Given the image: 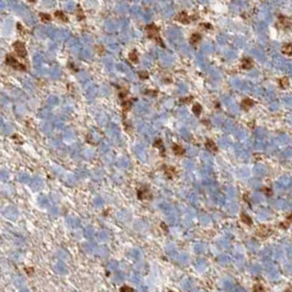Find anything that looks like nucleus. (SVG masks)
Returning <instances> with one entry per match:
<instances>
[{
	"label": "nucleus",
	"mask_w": 292,
	"mask_h": 292,
	"mask_svg": "<svg viewBox=\"0 0 292 292\" xmlns=\"http://www.w3.org/2000/svg\"><path fill=\"white\" fill-rule=\"evenodd\" d=\"M145 30H146V33H147V36H148V38L154 40V41L156 42L158 45H160L162 47H165V44H164L163 40H162V38H160L159 27H157L156 24L150 23V24H148V25H146Z\"/></svg>",
	"instance_id": "obj_1"
},
{
	"label": "nucleus",
	"mask_w": 292,
	"mask_h": 292,
	"mask_svg": "<svg viewBox=\"0 0 292 292\" xmlns=\"http://www.w3.org/2000/svg\"><path fill=\"white\" fill-rule=\"evenodd\" d=\"M6 64L9 65L10 67L14 68V69H17V70H25L27 69V67L23 64H21L20 62H18L17 58L12 56L11 54L6 56Z\"/></svg>",
	"instance_id": "obj_2"
},
{
	"label": "nucleus",
	"mask_w": 292,
	"mask_h": 292,
	"mask_svg": "<svg viewBox=\"0 0 292 292\" xmlns=\"http://www.w3.org/2000/svg\"><path fill=\"white\" fill-rule=\"evenodd\" d=\"M13 50H14V52H16V54H17L20 58L27 57V48H25V45H24L23 42H20V41L14 42Z\"/></svg>",
	"instance_id": "obj_3"
},
{
	"label": "nucleus",
	"mask_w": 292,
	"mask_h": 292,
	"mask_svg": "<svg viewBox=\"0 0 292 292\" xmlns=\"http://www.w3.org/2000/svg\"><path fill=\"white\" fill-rule=\"evenodd\" d=\"M278 24L283 29V30H288V29H290V27L292 25V21H291V19H290L289 17H287V16L279 14Z\"/></svg>",
	"instance_id": "obj_4"
},
{
	"label": "nucleus",
	"mask_w": 292,
	"mask_h": 292,
	"mask_svg": "<svg viewBox=\"0 0 292 292\" xmlns=\"http://www.w3.org/2000/svg\"><path fill=\"white\" fill-rule=\"evenodd\" d=\"M272 233V230L269 226H266V225H260L258 228H257V231H256V235L259 236V237H268L270 236Z\"/></svg>",
	"instance_id": "obj_5"
},
{
	"label": "nucleus",
	"mask_w": 292,
	"mask_h": 292,
	"mask_svg": "<svg viewBox=\"0 0 292 292\" xmlns=\"http://www.w3.org/2000/svg\"><path fill=\"white\" fill-rule=\"evenodd\" d=\"M176 20L178 21V22H180V23H182V24H189L191 22V20H194V18H190L187 12L181 11V12H179V13L177 14Z\"/></svg>",
	"instance_id": "obj_6"
},
{
	"label": "nucleus",
	"mask_w": 292,
	"mask_h": 292,
	"mask_svg": "<svg viewBox=\"0 0 292 292\" xmlns=\"http://www.w3.org/2000/svg\"><path fill=\"white\" fill-rule=\"evenodd\" d=\"M137 196L141 200H145V199H150L152 197V194H150V190L147 189V188H141L137 192Z\"/></svg>",
	"instance_id": "obj_7"
},
{
	"label": "nucleus",
	"mask_w": 292,
	"mask_h": 292,
	"mask_svg": "<svg viewBox=\"0 0 292 292\" xmlns=\"http://www.w3.org/2000/svg\"><path fill=\"white\" fill-rule=\"evenodd\" d=\"M253 67H254V62H253L251 58L244 57L243 59H242V68H243V69L248 70V69H251Z\"/></svg>",
	"instance_id": "obj_8"
},
{
	"label": "nucleus",
	"mask_w": 292,
	"mask_h": 292,
	"mask_svg": "<svg viewBox=\"0 0 292 292\" xmlns=\"http://www.w3.org/2000/svg\"><path fill=\"white\" fill-rule=\"evenodd\" d=\"M205 147H207V150H210L211 153H217V150H219V148H217V146H216V144L212 141V139H207L205 141Z\"/></svg>",
	"instance_id": "obj_9"
},
{
	"label": "nucleus",
	"mask_w": 292,
	"mask_h": 292,
	"mask_svg": "<svg viewBox=\"0 0 292 292\" xmlns=\"http://www.w3.org/2000/svg\"><path fill=\"white\" fill-rule=\"evenodd\" d=\"M201 40H202V35H201L200 33H192L191 34V36H190V40H189V42H190V44L191 45H198L199 43L201 42Z\"/></svg>",
	"instance_id": "obj_10"
},
{
	"label": "nucleus",
	"mask_w": 292,
	"mask_h": 292,
	"mask_svg": "<svg viewBox=\"0 0 292 292\" xmlns=\"http://www.w3.org/2000/svg\"><path fill=\"white\" fill-rule=\"evenodd\" d=\"M254 104H255L254 100H251V99H249V98H245L242 100L241 107H242V109H244V110H248V109H250Z\"/></svg>",
	"instance_id": "obj_11"
},
{
	"label": "nucleus",
	"mask_w": 292,
	"mask_h": 292,
	"mask_svg": "<svg viewBox=\"0 0 292 292\" xmlns=\"http://www.w3.org/2000/svg\"><path fill=\"white\" fill-rule=\"evenodd\" d=\"M291 223H292V213H289L288 215H287V219H285V222H281L280 223V228H288L290 225H291Z\"/></svg>",
	"instance_id": "obj_12"
},
{
	"label": "nucleus",
	"mask_w": 292,
	"mask_h": 292,
	"mask_svg": "<svg viewBox=\"0 0 292 292\" xmlns=\"http://www.w3.org/2000/svg\"><path fill=\"white\" fill-rule=\"evenodd\" d=\"M173 153L176 154V155H178V156H182V155L186 153V150H185L184 147H181V146L178 145V144H173Z\"/></svg>",
	"instance_id": "obj_13"
},
{
	"label": "nucleus",
	"mask_w": 292,
	"mask_h": 292,
	"mask_svg": "<svg viewBox=\"0 0 292 292\" xmlns=\"http://www.w3.org/2000/svg\"><path fill=\"white\" fill-rule=\"evenodd\" d=\"M282 53L287 56H292V43H285L282 46Z\"/></svg>",
	"instance_id": "obj_14"
},
{
	"label": "nucleus",
	"mask_w": 292,
	"mask_h": 292,
	"mask_svg": "<svg viewBox=\"0 0 292 292\" xmlns=\"http://www.w3.org/2000/svg\"><path fill=\"white\" fill-rule=\"evenodd\" d=\"M241 220H242V222H243L244 224L248 225V226H251V225H253V220H251L250 217L248 216L246 213H242L241 214Z\"/></svg>",
	"instance_id": "obj_15"
},
{
	"label": "nucleus",
	"mask_w": 292,
	"mask_h": 292,
	"mask_svg": "<svg viewBox=\"0 0 292 292\" xmlns=\"http://www.w3.org/2000/svg\"><path fill=\"white\" fill-rule=\"evenodd\" d=\"M278 82H279V87H280V88H282V89L288 88L289 85H290V82H289L288 77H282V78L279 79Z\"/></svg>",
	"instance_id": "obj_16"
},
{
	"label": "nucleus",
	"mask_w": 292,
	"mask_h": 292,
	"mask_svg": "<svg viewBox=\"0 0 292 292\" xmlns=\"http://www.w3.org/2000/svg\"><path fill=\"white\" fill-rule=\"evenodd\" d=\"M165 173H166V176L169 178V179H173V177L176 176V170L173 167H167L166 170H165Z\"/></svg>",
	"instance_id": "obj_17"
},
{
	"label": "nucleus",
	"mask_w": 292,
	"mask_h": 292,
	"mask_svg": "<svg viewBox=\"0 0 292 292\" xmlns=\"http://www.w3.org/2000/svg\"><path fill=\"white\" fill-rule=\"evenodd\" d=\"M54 16L56 18H57L58 20H61V21H63V22H67L68 21V19H67V17H66V14L63 12V11H55V13H54Z\"/></svg>",
	"instance_id": "obj_18"
},
{
	"label": "nucleus",
	"mask_w": 292,
	"mask_h": 292,
	"mask_svg": "<svg viewBox=\"0 0 292 292\" xmlns=\"http://www.w3.org/2000/svg\"><path fill=\"white\" fill-rule=\"evenodd\" d=\"M129 59L132 62V63H135V64L137 63V62H139V55H137V52H136L135 50L130 53Z\"/></svg>",
	"instance_id": "obj_19"
},
{
	"label": "nucleus",
	"mask_w": 292,
	"mask_h": 292,
	"mask_svg": "<svg viewBox=\"0 0 292 292\" xmlns=\"http://www.w3.org/2000/svg\"><path fill=\"white\" fill-rule=\"evenodd\" d=\"M192 111H193V113L196 114V116H199L201 114V112H202V107H201L199 103H196V104L193 105V108H192Z\"/></svg>",
	"instance_id": "obj_20"
},
{
	"label": "nucleus",
	"mask_w": 292,
	"mask_h": 292,
	"mask_svg": "<svg viewBox=\"0 0 292 292\" xmlns=\"http://www.w3.org/2000/svg\"><path fill=\"white\" fill-rule=\"evenodd\" d=\"M40 18H41V20L43 21V22H50L51 21V19H52V17L50 16V14H47V13H40Z\"/></svg>",
	"instance_id": "obj_21"
},
{
	"label": "nucleus",
	"mask_w": 292,
	"mask_h": 292,
	"mask_svg": "<svg viewBox=\"0 0 292 292\" xmlns=\"http://www.w3.org/2000/svg\"><path fill=\"white\" fill-rule=\"evenodd\" d=\"M122 104H123V109H124L125 111H127V110L131 108V105H132V100H124Z\"/></svg>",
	"instance_id": "obj_22"
},
{
	"label": "nucleus",
	"mask_w": 292,
	"mask_h": 292,
	"mask_svg": "<svg viewBox=\"0 0 292 292\" xmlns=\"http://www.w3.org/2000/svg\"><path fill=\"white\" fill-rule=\"evenodd\" d=\"M84 18H85V14H84V12H82V8L78 7L77 8V19H78V20H82Z\"/></svg>",
	"instance_id": "obj_23"
},
{
	"label": "nucleus",
	"mask_w": 292,
	"mask_h": 292,
	"mask_svg": "<svg viewBox=\"0 0 292 292\" xmlns=\"http://www.w3.org/2000/svg\"><path fill=\"white\" fill-rule=\"evenodd\" d=\"M155 146H156V147H158L159 150H162V153L164 154V146H163V143H162V141H160V139H157L156 142H155Z\"/></svg>",
	"instance_id": "obj_24"
},
{
	"label": "nucleus",
	"mask_w": 292,
	"mask_h": 292,
	"mask_svg": "<svg viewBox=\"0 0 292 292\" xmlns=\"http://www.w3.org/2000/svg\"><path fill=\"white\" fill-rule=\"evenodd\" d=\"M255 292L257 291V292H262V291H265V289H264V287H262L260 285H256L254 287V289H253Z\"/></svg>",
	"instance_id": "obj_25"
},
{
	"label": "nucleus",
	"mask_w": 292,
	"mask_h": 292,
	"mask_svg": "<svg viewBox=\"0 0 292 292\" xmlns=\"http://www.w3.org/2000/svg\"><path fill=\"white\" fill-rule=\"evenodd\" d=\"M139 77L142 79H146L148 78V74L146 73V71H142V73H139Z\"/></svg>",
	"instance_id": "obj_26"
},
{
	"label": "nucleus",
	"mask_w": 292,
	"mask_h": 292,
	"mask_svg": "<svg viewBox=\"0 0 292 292\" xmlns=\"http://www.w3.org/2000/svg\"><path fill=\"white\" fill-rule=\"evenodd\" d=\"M262 191H264V192H265L266 194H268L269 197H270V196H271V194H272L271 190H270L269 188H264V189H262Z\"/></svg>",
	"instance_id": "obj_27"
},
{
	"label": "nucleus",
	"mask_w": 292,
	"mask_h": 292,
	"mask_svg": "<svg viewBox=\"0 0 292 292\" xmlns=\"http://www.w3.org/2000/svg\"><path fill=\"white\" fill-rule=\"evenodd\" d=\"M200 27H203V29H208V30L212 27H211V24H209V23H201V24H200Z\"/></svg>",
	"instance_id": "obj_28"
},
{
	"label": "nucleus",
	"mask_w": 292,
	"mask_h": 292,
	"mask_svg": "<svg viewBox=\"0 0 292 292\" xmlns=\"http://www.w3.org/2000/svg\"><path fill=\"white\" fill-rule=\"evenodd\" d=\"M120 290H121V291H134V289L129 288V287H122Z\"/></svg>",
	"instance_id": "obj_29"
},
{
	"label": "nucleus",
	"mask_w": 292,
	"mask_h": 292,
	"mask_svg": "<svg viewBox=\"0 0 292 292\" xmlns=\"http://www.w3.org/2000/svg\"><path fill=\"white\" fill-rule=\"evenodd\" d=\"M27 1H30V2H35L36 0H27Z\"/></svg>",
	"instance_id": "obj_30"
}]
</instances>
